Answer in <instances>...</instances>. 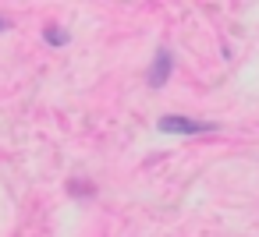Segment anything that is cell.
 I'll use <instances>...</instances> for the list:
<instances>
[{"mask_svg": "<svg viewBox=\"0 0 259 237\" xmlns=\"http://www.w3.org/2000/svg\"><path fill=\"white\" fill-rule=\"evenodd\" d=\"M170 64H174V61H170V53H167V50H156V61H153L149 78H146V82H149V89H160V85L170 78Z\"/></svg>", "mask_w": 259, "mask_h": 237, "instance_id": "obj_2", "label": "cell"}, {"mask_svg": "<svg viewBox=\"0 0 259 237\" xmlns=\"http://www.w3.org/2000/svg\"><path fill=\"white\" fill-rule=\"evenodd\" d=\"M47 43H50V46H64V43H68V32H64V29H47Z\"/></svg>", "mask_w": 259, "mask_h": 237, "instance_id": "obj_3", "label": "cell"}, {"mask_svg": "<svg viewBox=\"0 0 259 237\" xmlns=\"http://www.w3.org/2000/svg\"><path fill=\"white\" fill-rule=\"evenodd\" d=\"M156 128H160L163 135H206V131H217L213 121H192V117H178V113L160 117Z\"/></svg>", "mask_w": 259, "mask_h": 237, "instance_id": "obj_1", "label": "cell"}, {"mask_svg": "<svg viewBox=\"0 0 259 237\" xmlns=\"http://www.w3.org/2000/svg\"><path fill=\"white\" fill-rule=\"evenodd\" d=\"M4 29H8V22H4V18H0V32H4Z\"/></svg>", "mask_w": 259, "mask_h": 237, "instance_id": "obj_4", "label": "cell"}]
</instances>
